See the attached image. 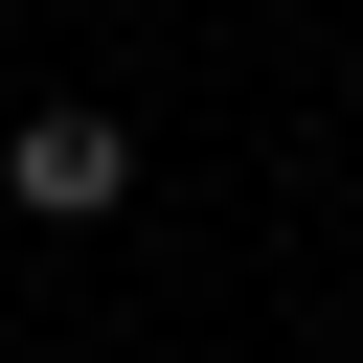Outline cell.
Masks as SVG:
<instances>
[{
    "mask_svg": "<svg viewBox=\"0 0 363 363\" xmlns=\"http://www.w3.org/2000/svg\"><path fill=\"white\" fill-rule=\"evenodd\" d=\"M0 204H23V227H113V204H136V136H113V113H23V136H0Z\"/></svg>",
    "mask_w": 363,
    "mask_h": 363,
    "instance_id": "6da1fadb",
    "label": "cell"
}]
</instances>
